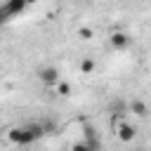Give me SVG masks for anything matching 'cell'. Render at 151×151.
Returning a JSON list of instances; mask_svg holds the SVG:
<instances>
[{"instance_id":"6da1fadb","label":"cell","mask_w":151,"mask_h":151,"mask_svg":"<svg viewBox=\"0 0 151 151\" xmlns=\"http://www.w3.org/2000/svg\"><path fill=\"white\" fill-rule=\"evenodd\" d=\"M38 78H40L45 85H52V87H57V83L61 80V78H59L57 66H42V68L38 71Z\"/></svg>"},{"instance_id":"7a4b0ae2","label":"cell","mask_w":151,"mask_h":151,"mask_svg":"<svg viewBox=\"0 0 151 151\" xmlns=\"http://www.w3.org/2000/svg\"><path fill=\"white\" fill-rule=\"evenodd\" d=\"M26 5H28L26 0H7V2L2 5V12H0V14H2V19L12 17V14H21Z\"/></svg>"},{"instance_id":"3957f363","label":"cell","mask_w":151,"mask_h":151,"mask_svg":"<svg viewBox=\"0 0 151 151\" xmlns=\"http://www.w3.org/2000/svg\"><path fill=\"white\" fill-rule=\"evenodd\" d=\"M83 130H85V142L90 144V149H92V151H99V149H101V142H99L97 130H94L90 123H85V125H83Z\"/></svg>"},{"instance_id":"277c9868","label":"cell","mask_w":151,"mask_h":151,"mask_svg":"<svg viewBox=\"0 0 151 151\" xmlns=\"http://www.w3.org/2000/svg\"><path fill=\"white\" fill-rule=\"evenodd\" d=\"M109 40H111V47H116V50H123V47H127L132 42V38L127 33H123V31H113Z\"/></svg>"},{"instance_id":"5b68a950","label":"cell","mask_w":151,"mask_h":151,"mask_svg":"<svg viewBox=\"0 0 151 151\" xmlns=\"http://www.w3.org/2000/svg\"><path fill=\"white\" fill-rule=\"evenodd\" d=\"M134 134H137V130H134L130 123H120V125H118V137H120V142H132Z\"/></svg>"},{"instance_id":"8992f818","label":"cell","mask_w":151,"mask_h":151,"mask_svg":"<svg viewBox=\"0 0 151 151\" xmlns=\"http://www.w3.org/2000/svg\"><path fill=\"white\" fill-rule=\"evenodd\" d=\"M130 111H132L134 116H139V118H146V116H149V106H146L144 101H139V99H132V101H130Z\"/></svg>"},{"instance_id":"52a82bcc","label":"cell","mask_w":151,"mask_h":151,"mask_svg":"<svg viewBox=\"0 0 151 151\" xmlns=\"http://www.w3.org/2000/svg\"><path fill=\"white\" fill-rule=\"evenodd\" d=\"M94 68H97V61L92 59V57H85L83 61H80V71L87 76V73H94Z\"/></svg>"},{"instance_id":"ba28073f","label":"cell","mask_w":151,"mask_h":151,"mask_svg":"<svg viewBox=\"0 0 151 151\" xmlns=\"http://www.w3.org/2000/svg\"><path fill=\"white\" fill-rule=\"evenodd\" d=\"M57 94L68 97V94H71V85H68V83H64V80H59V83H57Z\"/></svg>"},{"instance_id":"9c48e42d","label":"cell","mask_w":151,"mask_h":151,"mask_svg":"<svg viewBox=\"0 0 151 151\" xmlns=\"http://www.w3.org/2000/svg\"><path fill=\"white\" fill-rule=\"evenodd\" d=\"M71 151H92V149H90V144H87V142H78V144H73V149H71Z\"/></svg>"},{"instance_id":"30bf717a","label":"cell","mask_w":151,"mask_h":151,"mask_svg":"<svg viewBox=\"0 0 151 151\" xmlns=\"http://www.w3.org/2000/svg\"><path fill=\"white\" fill-rule=\"evenodd\" d=\"M78 35H80L83 40H90V38H92V31H90V28H78Z\"/></svg>"},{"instance_id":"8fae6325","label":"cell","mask_w":151,"mask_h":151,"mask_svg":"<svg viewBox=\"0 0 151 151\" xmlns=\"http://www.w3.org/2000/svg\"><path fill=\"white\" fill-rule=\"evenodd\" d=\"M26 2H28V5H33V2H38V0H26Z\"/></svg>"},{"instance_id":"7c38bea8","label":"cell","mask_w":151,"mask_h":151,"mask_svg":"<svg viewBox=\"0 0 151 151\" xmlns=\"http://www.w3.org/2000/svg\"><path fill=\"white\" fill-rule=\"evenodd\" d=\"M137 151H144V149H137Z\"/></svg>"}]
</instances>
